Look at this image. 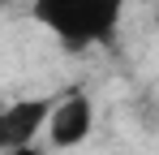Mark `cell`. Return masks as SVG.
<instances>
[{"instance_id": "cell-2", "label": "cell", "mask_w": 159, "mask_h": 155, "mask_svg": "<svg viewBox=\"0 0 159 155\" xmlns=\"http://www.w3.org/2000/svg\"><path fill=\"white\" fill-rule=\"evenodd\" d=\"M95 129V99L86 91H65L60 99H52L48 108V121H43V134H48V147L52 151H73L90 138Z\"/></svg>"}, {"instance_id": "cell-4", "label": "cell", "mask_w": 159, "mask_h": 155, "mask_svg": "<svg viewBox=\"0 0 159 155\" xmlns=\"http://www.w3.org/2000/svg\"><path fill=\"white\" fill-rule=\"evenodd\" d=\"M0 155H48V151L34 147V142H26V147H9V151H0Z\"/></svg>"}, {"instance_id": "cell-1", "label": "cell", "mask_w": 159, "mask_h": 155, "mask_svg": "<svg viewBox=\"0 0 159 155\" xmlns=\"http://www.w3.org/2000/svg\"><path fill=\"white\" fill-rule=\"evenodd\" d=\"M125 4L129 0H30V13L65 52H86L116 35Z\"/></svg>"}, {"instance_id": "cell-3", "label": "cell", "mask_w": 159, "mask_h": 155, "mask_svg": "<svg viewBox=\"0 0 159 155\" xmlns=\"http://www.w3.org/2000/svg\"><path fill=\"white\" fill-rule=\"evenodd\" d=\"M48 108H52V99H48V95H34V99H13V103H4V108H0V151L34 142V138L43 134Z\"/></svg>"}]
</instances>
